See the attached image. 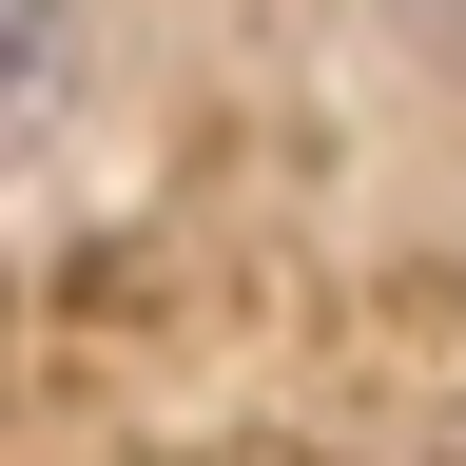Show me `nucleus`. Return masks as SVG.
Listing matches in <instances>:
<instances>
[{
  "mask_svg": "<svg viewBox=\"0 0 466 466\" xmlns=\"http://www.w3.org/2000/svg\"><path fill=\"white\" fill-rule=\"evenodd\" d=\"M78 58H97V0H0V175L78 116Z\"/></svg>",
  "mask_w": 466,
  "mask_h": 466,
  "instance_id": "1",
  "label": "nucleus"
}]
</instances>
